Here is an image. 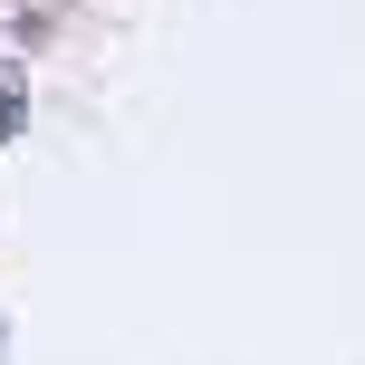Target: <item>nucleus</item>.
I'll list each match as a JSON object with an SVG mask.
<instances>
[{
  "label": "nucleus",
  "instance_id": "nucleus-1",
  "mask_svg": "<svg viewBox=\"0 0 365 365\" xmlns=\"http://www.w3.org/2000/svg\"><path fill=\"white\" fill-rule=\"evenodd\" d=\"M10 135H19V87L0 77V145H10Z\"/></svg>",
  "mask_w": 365,
  "mask_h": 365
}]
</instances>
